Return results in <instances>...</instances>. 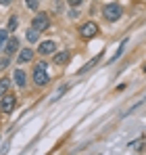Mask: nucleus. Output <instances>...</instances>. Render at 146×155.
Returning a JSON list of instances; mask_svg holds the SVG:
<instances>
[{
	"label": "nucleus",
	"mask_w": 146,
	"mask_h": 155,
	"mask_svg": "<svg viewBox=\"0 0 146 155\" xmlns=\"http://www.w3.org/2000/svg\"><path fill=\"white\" fill-rule=\"evenodd\" d=\"M46 67H48V65H46L44 61H40V63L36 65V69H33V82H36L38 86H46V84H48L50 78H48V74H46Z\"/></svg>",
	"instance_id": "f257e3e1"
},
{
	"label": "nucleus",
	"mask_w": 146,
	"mask_h": 155,
	"mask_svg": "<svg viewBox=\"0 0 146 155\" xmlns=\"http://www.w3.org/2000/svg\"><path fill=\"white\" fill-rule=\"evenodd\" d=\"M121 13H123V8L117 2H111V4H106V6L102 8V15H104L109 21H117V19L121 17Z\"/></svg>",
	"instance_id": "f03ea898"
},
{
	"label": "nucleus",
	"mask_w": 146,
	"mask_h": 155,
	"mask_svg": "<svg viewBox=\"0 0 146 155\" xmlns=\"http://www.w3.org/2000/svg\"><path fill=\"white\" fill-rule=\"evenodd\" d=\"M50 25V19L46 13H38L36 17H33V21H31V27H36L38 31H44V29H48Z\"/></svg>",
	"instance_id": "7ed1b4c3"
},
{
	"label": "nucleus",
	"mask_w": 146,
	"mask_h": 155,
	"mask_svg": "<svg viewBox=\"0 0 146 155\" xmlns=\"http://www.w3.org/2000/svg\"><path fill=\"white\" fill-rule=\"evenodd\" d=\"M15 103H17V99H15L13 94H4V97L0 99V111H2V113H11V111L15 109Z\"/></svg>",
	"instance_id": "20e7f679"
},
{
	"label": "nucleus",
	"mask_w": 146,
	"mask_h": 155,
	"mask_svg": "<svg viewBox=\"0 0 146 155\" xmlns=\"http://www.w3.org/2000/svg\"><path fill=\"white\" fill-rule=\"evenodd\" d=\"M79 34H81L84 38H94L98 34V25L94 21H88V23H84V25L79 27Z\"/></svg>",
	"instance_id": "39448f33"
},
{
	"label": "nucleus",
	"mask_w": 146,
	"mask_h": 155,
	"mask_svg": "<svg viewBox=\"0 0 146 155\" xmlns=\"http://www.w3.org/2000/svg\"><path fill=\"white\" fill-rule=\"evenodd\" d=\"M38 51H40V54H52V52L56 51V44H54L52 40H46V42H42V44H40V48H38Z\"/></svg>",
	"instance_id": "423d86ee"
},
{
	"label": "nucleus",
	"mask_w": 146,
	"mask_h": 155,
	"mask_svg": "<svg viewBox=\"0 0 146 155\" xmlns=\"http://www.w3.org/2000/svg\"><path fill=\"white\" fill-rule=\"evenodd\" d=\"M67 61H69V51L56 52V54H54V59H52V63H59V65H65Z\"/></svg>",
	"instance_id": "0eeeda50"
},
{
	"label": "nucleus",
	"mask_w": 146,
	"mask_h": 155,
	"mask_svg": "<svg viewBox=\"0 0 146 155\" xmlns=\"http://www.w3.org/2000/svg\"><path fill=\"white\" fill-rule=\"evenodd\" d=\"M13 80H15V84H17L19 88H23V86H25V71H23V69H17L15 76H13Z\"/></svg>",
	"instance_id": "6e6552de"
},
{
	"label": "nucleus",
	"mask_w": 146,
	"mask_h": 155,
	"mask_svg": "<svg viewBox=\"0 0 146 155\" xmlns=\"http://www.w3.org/2000/svg\"><path fill=\"white\" fill-rule=\"evenodd\" d=\"M6 52L11 54V52H15V51H19V40L17 38H8V42H6Z\"/></svg>",
	"instance_id": "1a4fd4ad"
},
{
	"label": "nucleus",
	"mask_w": 146,
	"mask_h": 155,
	"mask_svg": "<svg viewBox=\"0 0 146 155\" xmlns=\"http://www.w3.org/2000/svg\"><path fill=\"white\" fill-rule=\"evenodd\" d=\"M31 57H33V51H31V48H23V51L19 52V63H27V61H31Z\"/></svg>",
	"instance_id": "9d476101"
},
{
	"label": "nucleus",
	"mask_w": 146,
	"mask_h": 155,
	"mask_svg": "<svg viewBox=\"0 0 146 155\" xmlns=\"http://www.w3.org/2000/svg\"><path fill=\"white\" fill-rule=\"evenodd\" d=\"M125 44H127V40H123V42H121V46H119V48L115 51V54H113V57L109 59V63H115V61H117V59L121 57V54H123V48H125Z\"/></svg>",
	"instance_id": "9b49d317"
},
{
	"label": "nucleus",
	"mask_w": 146,
	"mask_h": 155,
	"mask_svg": "<svg viewBox=\"0 0 146 155\" xmlns=\"http://www.w3.org/2000/svg\"><path fill=\"white\" fill-rule=\"evenodd\" d=\"M38 38H40V31H38L36 27L27 29V40H29V42H38Z\"/></svg>",
	"instance_id": "f8f14e48"
},
{
	"label": "nucleus",
	"mask_w": 146,
	"mask_h": 155,
	"mask_svg": "<svg viewBox=\"0 0 146 155\" xmlns=\"http://www.w3.org/2000/svg\"><path fill=\"white\" fill-rule=\"evenodd\" d=\"M8 86H11V82H8V78H2L0 80V99L6 94V90H8Z\"/></svg>",
	"instance_id": "ddd939ff"
},
{
	"label": "nucleus",
	"mask_w": 146,
	"mask_h": 155,
	"mask_svg": "<svg viewBox=\"0 0 146 155\" xmlns=\"http://www.w3.org/2000/svg\"><path fill=\"white\" fill-rule=\"evenodd\" d=\"M6 42H8V27H2L0 29V48L6 46Z\"/></svg>",
	"instance_id": "4468645a"
},
{
	"label": "nucleus",
	"mask_w": 146,
	"mask_h": 155,
	"mask_svg": "<svg viewBox=\"0 0 146 155\" xmlns=\"http://www.w3.org/2000/svg\"><path fill=\"white\" fill-rule=\"evenodd\" d=\"M17 25H19V19L13 15V17L8 19V31H15V29H17Z\"/></svg>",
	"instance_id": "2eb2a0df"
},
{
	"label": "nucleus",
	"mask_w": 146,
	"mask_h": 155,
	"mask_svg": "<svg viewBox=\"0 0 146 155\" xmlns=\"http://www.w3.org/2000/svg\"><path fill=\"white\" fill-rule=\"evenodd\" d=\"M25 4H27L31 11H36V8H38V4H40V0H25Z\"/></svg>",
	"instance_id": "dca6fc26"
},
{
	"label": "nucleus",
	"mask_w": 146,
	"mask_h": 155,
	"mask_svg": "<svg viewBox=\"0 0 146 155\" xmlns=\"http://www.w3.org/2000/svg\"><path fill=\"white\" fill-rule=\"evenodd\" d=\"M8 63H11V61H8V57H2V59H0V69H6V67H8Z\"/></svg>",
	"instance_id": "f3484780"
},
{
	"label": "nucleus",
	"mask_w": 146,
	"mask_h": 155,
	"mask_svg": "<svg viewBox=\"0 0 146 155\" xmlns=\"http://www.w3.org/2000/svg\"><path fill=\"white\" fill-rule=\"evenodd\" d=\"M140 145H142V140H138V143H132L129 147H132V149H140Z\"/></svg>",
	"instance_id": "a211bd4d"
},
{
	"label": "nucleus",
	"mask_w": 146,
	"mask_h": 155,
	"mask_svg": "<svg viewBox=\"0 0 146 155\" xmlns=\"http://www.w3.org/2000/svg\"><path fill=\"white\" fill-rule=\"evenodd\" d=\"M11 2H13V0H0V4H2V6H8Z\"/></svg>",
	"instance_id": "6ab92c4d"
},
{
	"label": "nucleus",
	"mask_w": 146,
	"mask_h": 155,
	"mask_svg": "<svg viewBox=\"0 0 146 155\" xmlns=\"http://www.w3.org/2000/svg\"><path fill=\"white\" fill-rule=\"evenodd\" d=\"M69 4H73V6H77V4H81V0H69Z\"/></svg>",
	"instance_id": "aec40b11"
},
{
	"label": "nucleus",
	"mask_w": 146,
	"mask_h": 155,
	"mask_svg": "<svg viewBox=\"0 0 146 155\" xmlns=\"http://www.w3.org/2000/svg\"><path fill=\"white\" fill-rule=\"evenodd\" d=\"M144 71H146V65H144Z\"/></svg>",
	"instance_id": "412c9836"
}]
</instances>
